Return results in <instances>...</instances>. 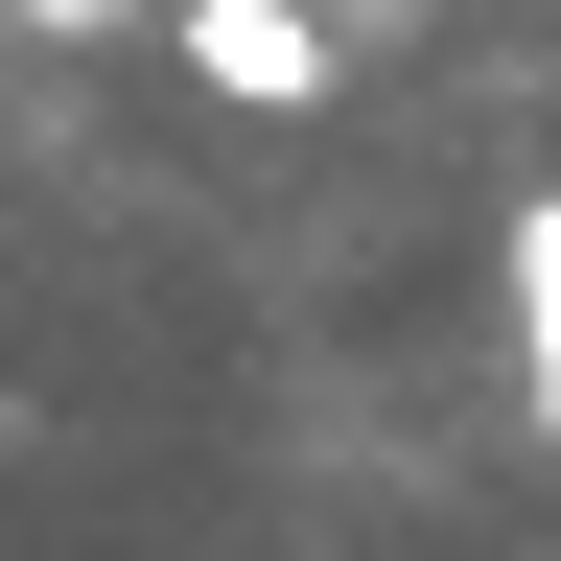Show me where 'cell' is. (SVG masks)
I'll use <instances>...</instances> for the list:
<instances>
[{
	"label": "cell",
	"mask_w": 561,
	"mask_h": 561,
	"mask_svg": "<svg viewBox=\"0 0 561 561\" xmlns=\"http://www.w3.org/2000/svg\"><path fill=\"white\" fill-rule=\"evenodd\" d=\"M164 47H187V70H210V94H234V117H305L328 70H351V24H328V0H187Z\"/></svg>",
	"instance_id": "6da1fadb"
},
{
	"label": "cell",
	"mask_w": 561,
	"mask_h": 561,
	"mask_svg": "<svg viewBox=\"0 0 561 561\" xmlns=\"http://www.w3.org/2000/svg\"><path fill=\"white\" fill-rule=\"evenodd\" d=\"M491 280H515V421L561 445V187H538V210H491Z\"/></svg>",
	"instance_id": "7a4b0ae2"
}]
</instances>
